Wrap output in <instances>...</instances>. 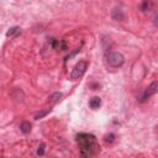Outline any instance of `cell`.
Masks as SVG:
<instances>
[{
  "label": "cell",
  "instance_id": "6da1fadb",
  "mask_svg": "<svg viewBox=\"0 0 158 158\" xmlns=\"http://www.w3.org/2000/svg\"><path fill=\"white\" fill-rule=\"evenodd\" d=\"M77 143L79 146V156L81 158H93L99 151L96 137L91 133H79L77 136Z\"/></svg>",
  "mask_w": 158,
  "mask_h": 158
},
{
  "label": "cell",
  "instance_id": "7a4b0ae2",
  "mask_svg": "<svg viewBox=\"0 0 158 158\" xmlns=\"http://www.w3.org/2000/svg\"><path fill=\"white\" fill-rule=\"evenodd\" d=\"M86 68H88V63H86L85 60H79V62L74 65V68H73V70H72V73H70V79H72V80H78V79H80V78L84 75Z\"/></svg>",
  "mask_w": 158,
  "mask_h": 158
},
{
  "label": "cell",
  "instance_id": "3957f363",
  "mask_svg": "<svg viewBox=\"0 0 158 158\" xmlns=\"http://www.w3.org/2000/svg\"><path fill=\"white\" fill-rule=\"evenodd\" d=\"M125 63V57L120 52H111L107 56V64L112 68H120Z\"/></svg>",
  "mask_w": 158,
  "mask_h": 158
},
{
  "label": "cell",
  "instance_id": "277c9868",
  "mask_svg": "<svg viewBox=\"0 0 158 158\" xmlns=\"http://www.w3.org/2000/svg\"><path fill=\"white\" fill-rule=\"evenodd\" d=\"M157 90H158V83L154 80V81H152V83L146 88V90L142 93V95L139 96V101L143 102L144 100H147L148 98H151L152 95H154V94L157 93Z\"/></svg>",
  "mask_w": 158,
  "mask_h": 158
},
{
  "label": "cell",
  "instance_id": "5b68a950",
  "mask_svg": "<svg viewBox=\"0 0 158 158\" xmlns=\"http://www.w3.org/2000/svg\"><path fill=\"white\" fill-rule=\"evenodd\" d=\"M111 17H112L115 21H123V20H125V12H123L122 9L115 7V9L111 11Z\"/></svg>",
  "mask_w": 158,
  "mask_h": 158
},
{
  "label": "cell",
  "instance_id": "8992f818",
  "mask_svg": "<svg viewBox=\"0 0 158 158\" xmlns=\"http://www.w3.org/2000/svg\"><path fill=\"white\" fill-rule=\"evenodd\" d=\"M89 106L93 109V110H98L100 106H101V99L99 96H94L90 99L89 101Z\"/></svg>",
  "mask_w": 158,
  "mask_h": 158
},
{
  "label": "cell",
  "instance_id": "52a82bcc",
  "mask_svg": "<svg viewBox=\"0 0 158 158\" xmlns=\"http://www.w3.org/2000/svg\"><path fill=\"white\" fill-rule=\"evenodd\" d=\"M20 131H21L22 133H25V135L30 133V131H31V123H30L28 121L21 122V125H20Z\"/></svg>",
  "mask_w": 158,
  "mask_h": 158
},
{
  "label": "cell",
  "instance_id": "ba28073f",
  "mask_svg": "<svg viewBox=\"0 0 158 158\" xmlns=\"http://www.w3.org/2000/svg\"><path fill=\"white\" fill-rule=\"evenodd\" d=\"M51 111H52V109H46V110H42V111L37 112V114H36V116H35V120L43 118V117H44V116H47V115H48Z\"/></svg>",
  "mask_w": 158,
  "mask_h": 158
},
{
  "label": "cell",
  "instance_id": "9c48e42d",
  "mask_svg": "<svg viewBox=\"0 0 158 158\" xmlns=\"http://www.w3.org/2000/svg\"><path fill=\"white\" fill-rule=\"evenodd\" d=\"M151 6H152V2H151V1L144 0V1H142V2H141V11H143V12L149 11V10H151Z\"/></svg>",
  "mask_w": 158,
  "mask_h": 158
},
{
  "label": "cell",
  "instance_id": "30bf717a",
  "mask_svg": "<svg viewBox=\"0 0 158 158\" xmlns=\"http://www.w3.org/2000/svg\"><path fill=\"white\" fill-rule=\"evenodd\" d=\"M63 95H62V93H54V94H52L51 96H49V101L51 102H57V101H59L60 100V98H62Z\"/></svg>",
  "mask_w": 158,
  "mask_h": 158
},
{
  "label": "cell",
  "instance_id": "8fae6325",
  "mask_svg": "<svg viewBox=\"0 0 158 158\" xmlns=\"http://www.w3.org/2000/svg\"><path fill=\"white\" fill-rule=\"evenodd\" d=\"M19 32H20V27L15 26V27H11V28L6 32V36L10 37V36H14V35H16V33H19Z\"/></svg>",
  "mask_w": 158,
  "mask_h": 158
},
{
  "label": "cell",
  "instance_id": "7c38bea8",
  "mask_svg": "<svg viewBox=\"0 0 158 158\" xmlns=\"http://www.w3.org/2000/svg\"><path fill=\"white\" fill-rule=\"evenodd\" d=\"M104 141H105L106 143H112V142L115 141V135H114V133H109V135H106L105 138H104Z\"/></svg>",
  "mask_w": 158,
  "mask_h": 158
},
{
  "label": "cell",
  "instance_id": "4fadbf2b",
  "mask_svg": "<svg viewBox=\"0 0 158 158\" xmlns=\"http://www.w3.org/2000/svg\"><path fill=\"white\" fill-rule=\"evenodd\" d=\"M44 147H46V146H44L43 143L40 144V147H38V149H37V154H38V156H43V154H44Z\"/></svg>",
  "mask_w": 158,
  "mask_h": 158
},
{
  "label": "cell",
  "instance_id": "5bb4252c",
  "mask_svg": "<svg viewBox=\"0 0 158 158\" xmlns=\"http://www.w3.org/2000/svg\"><path fill=\"white\" fill-rule=\"evenodd\" d=\"M79 51H80V48H77V49H75V51H74V52H72V53H70V54H68V56H67V57H65V60H68V59H70V58H72V57H73V56H75V54H77V53H78V52H79Z\"/></svg>",
  "mask_w": 158,
  "mask_h": 158
}]
</instances>
